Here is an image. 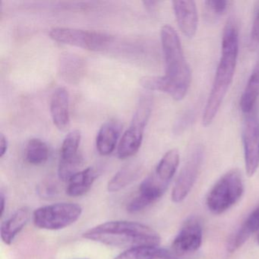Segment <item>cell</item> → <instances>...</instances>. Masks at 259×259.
I'll return each instance as SVG.
<instances>
[{"mask_svg":"<svg viewBox=\"0 0 259 259\" xmlns=\"http://www.w3.org/2000/svg\"><path fill=\"white\" fill-rule=\"evenodd\" d=\"M161 45L164 57L165 75L146 76L140 83L147 90L158 91L175 101L184 99L191 84V71L177 31L169 25L162 27Z\"/></svg>","mask_w":259,"mask_h":259,"instance_id":"cell-1","label":"cell"},{"mask_svg":"<svg viewBox=\"0 0 259 259\" xmlns=\"http://www.w3.org/2000/svg\"><path fill=\"white\" fill-rule=\"evenodd\" d=\"M238 54L239 34L237 27L233 21H230L224 31L221 59L203 113L202 123L204 126H208L213 122L219 111L227 91L233 81Z\"/></svg>","mask_w":259,"mask_h":259,"instance_id":"cell-2","label":"cell"},{"mask_svg":"<svg viewBox=\"0 0 259 259\" xmlns=\"http://www.w3.org/2000/svg\"><path fill=\"white\" fill-rule=\"evenodd\" d=\"M82 236L108 246L127 249L138 246L158 247L161 241L159 233L148 226L127 221L103 223L84 232Z\"/></svg>","mask_w":259,"mask_h":259,"instance_id":"cell-3","label":"cell"},{"mask_svg":"<svg viewBox=\"0 0 259 259\" xmlns=\"http://www.w3.org/2000/svg\"><path fill=\"white\" fill-rule=\"evenodd\" d=\"M243 192L242 174L238 169H231L221 177L210 189L206 199L207 208L214 214H221L236 204Z\"/></svg>","mask_w":259,"mask_h":259,"instance_id":"cell-4","label":"cell"},{"mask_svg":"<svg viewBox=\"0 0 259 259\" xmlns=\"http://www.w3.org/2000/svg\"><path fill=\"white\" fill-rule=\"evenodd\" d=\"M152 98L150 95H143L139 99L130 128L121 138L117 148L119 159H127L139 151L143 139L144 131L152 110Z\"/></svg>","mask_w":259,"mask_h":259,"instance_id":"cell-5","label":"cell"},{"mask_svg":"<svg viewBox=\"0 0 259 259\" xmlns=\"http://www.w3.org/2000/svg\"><path fill=\"white\" fill-rule=\"evenodd\" d=\"M82 207L75 203H56L38 207L33 213L34 225L46 230H59L76 222Z\"/></svg>","mask_w":259,"mask_h":259,"instance_id":"cell-6","label":"cell"},{"mask_svg":"<svg viewBox=\"0 0 259 259\" xmlns=\"http://www.w3.org/2000/svg\"><path fill=\"white\" fill-rule=\"evenodd\" d=\"M49 34L51 39L59 43L92 51H104L114 41V37L106 33L75 28H55Z\"/></svg>","mask_w":259,"mask_h":259,"instance_id":"cell-7","label":"cell"},{"mask_svg":"<svg viewBox=\"0 0 259 259\" xmlns=\"http://www.w3.org/2000/svg\"><path fill=\"white\" fill-rule=\"evenodd\" d=\"M204 159V151L201 146L192 149L172 188V201L182 202L192 190L198 178Z\"/></svg>","mask_w":259,"mask_h":259,"instance_id":"cell-8","label":"cell"},{"mask_svg":"<svg viewBox=\"0 0 259 259\" xmlns=\"http://www.w3.org/2000/svg\"><path fill=\"white\" fill-rule=\"evenodd\" d=\"M169 183L159 178L155 172L145 178L139 186V194L127 205V210L131 213L142 211L153 203L160 199L166 192Z\"/></svg>","mask_w":259,"mask_h":259,"instance_id":"cell-9","label":"cell"},{"mask_svg":"<svg viewBox=\"0 0 259 259\" xmlns=\"http://www.w3.org/2000/svg\"><path fill=\"white\" fill-rule=\"evenodd\" d=\"M244 157L247 175H254L259 167V123L254 115L247 116L242 130Z\"/></svg>","mask_w":259,"mask_h":259,"instance_id":"cell-10","label":"cell"},{"mask_svg":"<svg viewBox=\"0 0 259 259\" xmlns=\"http://www.w3.org/2000/svg\"><path fill=\"white\" fill-rule=\"evenodd\" d=\"M202 227L196 218H190L185 223L171 246L177 256L184 255L197 251L202 242Z\"/></svg>","mask_w":259,"mask_h":259,"instance_id":"cell-11","label":"cell"},{"mask_svg":"<svg viewBox=\"0 0 259 259\" xmlns=\"http://www.w3.org/2000/svg\"><path fill=\"white\" fill-rule=\"evenodd\" d=\"M172 9L179 28L185 36L192 38L198 28V13L194 1H174Z\"/></svg>","mask_w":259,"mask_h":259,"instance_id":"cell-12","label":"cell"},{"mask_svg":"<svg viewBox=\"0 0 259 259\" xmlns=\"http://www.w3.org/2000/svg\"><path fill=\"white\" fill-rule=\"evenodd\" d=\"M50 109L54 125L60 131H66L70 125L69 96L66 89L58 88L54 91Z\"/></svg>","mask_w":259,"mask_h":259,"instance_id":"cell-13","label":"cell"},{"mask_svg":"<svg viewBox=\"0 0 259 259\" xmlns=\"http://www.w3.org/2000/svg\"><path fill=\"white\" fill-rule=\"evenodd\" d=\"M122 131V123L116 119L103 124L96 139L97 150L101 155L107 156L114 151Z\"/></svg>","mask_w":259,"mask_h":259,"instance_id":"cell-14","label":"cell"},{"mask_svg":"<svg viewBox=\"0 0 259 259\" xmlns=\"http://www.w3.org/2000/svg\"><path fill=\"white\" fill-rule=\"evenodd\" d=\"M85 62L75 54H66L60 56L59 73L69 84H78L85 72Z\"/></svg>","mask_w":259,"mask_h":259,"instance_id":"cell-15","label":"cell"},{"mask_svg":"<svg viewBox=\"0 0 259 259\" xmlns=\"http://www.w3.org/2000/svg\"><path fill=\"white\" fill-rule=\"evenodd\" d=\"M30 219V210L28 207L18 209L5 222L0 229V235L3 242L11 245L16 236L23 230Z\"/></svg>","mask_w":259,"mask_h":259,"instance_id":"cell-16","label":"cell"},{"mask_svg":"<svg viewBox=\"0 0 259 259\" xmlns=\"http://www.w3.org/2000/svg\"><path fill=\"white\" fill-rule=\"evenodd\" d=\"M97 177L98 174L94 168L79 171L68 181L66 193L71 197L83 196L92 189Z\"/></svg>","mask_w":259,"mask_h":259,"instance_id":"cell-17","label":"cell"},{"mask_svg":"<svg viewBox=\"0 0 259 259\" xmlns=\"http://www.w3.org/2000/svg\"><path fill=\"white\" fill-rule=\"evenodd\" d=\"M142 171V166L138 162H130L122 166L109 181L107 190L110 192H119L137 180Z\"/></svg>","mask_w":259,"mask_h":259,"instance_id":"cell-18","label":"cell"},{"mask_svg":"<svg viewBox=\"0 0 259 259\" xmlns=\"http://www.w3.org/2000/svg\"><path fill=\"white\" fill-rule=\"evenodd\" d=\"M259 232V206L253 210L242 227L235 233L228 244L230 252L236 251L245 244L251 234Z\"/></svg>","mask_w":259,"mask_h":259,"instance_id":"cell-19","label":"cell"},{"mask_svg":"<svg viewBox=\"0 0 259 259\" xmlns=\"http://www.w3.org/2000/svg\"><path fill=\"white\" fill-rule=\"evenodd\" d=\"M259 97V58L248 78L241 97L240 108L245 113H251Z\"/></svg>","mask_w":259,"mask_h":259,"instance_id":"cell-20","label":"cell"},{"mask_svg":"<svg viewBox=\"0 0 259 259\" xmlns=\"http://www.w3.org/2000/svg\"><path fill=\"white\" fill-rule=\"evenodd\" d=\"M180 163V154L177 149L168 151L156 166V175L163 181L170 183Z\"/></svg>","mask_w":259,"mask_h":259,"instance_id":"cell-21","label":"cell"},{"mask_svg":"<svg viewBox=\"0 0 259 259\" xmlns=\"http://www.w3.org/2000/svg\"><path fill=\"white\" fill-rule=\"evenodd\" d=\"M49 157V148L44 141L32 139L28 141L25 148V158L32 165H41Z\"/></svg>","mask_w":259,"mask_h":259,"instance_id":"cell-22","label":"cell"},{"mask_svg":"<svg viewBox=\"0 0 259 259\" xmlns=\"http://www.w3.org/2000/svg\"><path fill=\"white\" fill-rule=\"evenodd\" d=\"M81 135L79 130L70 132L65 138L60 151V160H72L81 158L78 153Z\"/></svg>","mask_w":259,"mask_h":259,"instance_id":"cell-23","label":"cell"},{"mask_svg":"<svg viewBox=\"0 0 259 259\" xmlns=\"http://www.w3.org/2000/svg\"><path fill=\"white\" fill-rule=\"evenodd\" d=\"M159 247L138 246L128 248L113 259H156Z\"/></svg>","mask_w":259,"mask_h":259,"instance_id":"cell-24","label":"cell"},{"mask_svg":"<svg viewBox=\"0 0 259 259\" xmlns=\"http://www.w3.org/2000/svg\"><path fill=\"white\" fill-rule=\"evenodd\" d=\"M204 4L207 11L210 13L212 16H221L227 11L230 2L224 1V0H221V1L208 0V1H205Z\"/></svg>","mask_w":259,"mask_h":259,"instance_id":"cell-25","label":"cell"},{"mask_svg":"<svg viewBox=\"0 0 259 259\" xmlns=\"http://www.w3.org/2000/svg\"><path fill=\"white\" fill-rule=\"evenodd\" d=\"M259 45V2L254 10V19L250 34V46L255 48Z\"/></svg>","mask_w":259,"mask_h":259,"instance_id":"cell-26","label":"cell"},{"mask_svg":"<svg viewBox=\"0 0 259 259\" xmlns=\"http://www.w3.org/2000/svg\"><path fill=\"white\" fill-rule=\"evenodd\" d=\"M156 259H178V256L171 249L159 248Z\"/></svg>","mask_w":259,"mask_h":259,"instance_id":"cell-27","label":"cell"},{"mask_svg":"<svg viewBox=\"0 0 259 259\" xmlns=\"http://www.w3.org/2000/svg\"><path fill=\"white\" fill-rule=\"evenodd\" d=\"M8 140L3 133L0 134V157H4L8 150Z\"/></svg>","mask_w":259,"mask_h":259,"instance_id":"cell-28","label":"cell"},{"mask_svg":"<svg viewBox=\"0 0 259 259\" xmlns=\"http://www.w3.org/2000/svg\"><path fill=\"white\" fill-rule=\"evenodd\" d=\"M6 198L5 195L3 192L0 195V216L3 217L4 211H5Z\"/></svg>","mask_w":259,"mask_h":259,"instance_id":"cell-29","label":"cell"},{"mask_svg":"<svg viewBox=\"0 0 259 259\" xmlns=\"http://www.w3.org/2000/svg\"><path fill=\"white\" fill-rule=\"evenodd\" d=\"M257 243L259 244V232L258 234H257Z\"/></svg>","mask_w":259,"mask_h":259,"instance_id":"cell-30","label":"cell"}]
</instances>
